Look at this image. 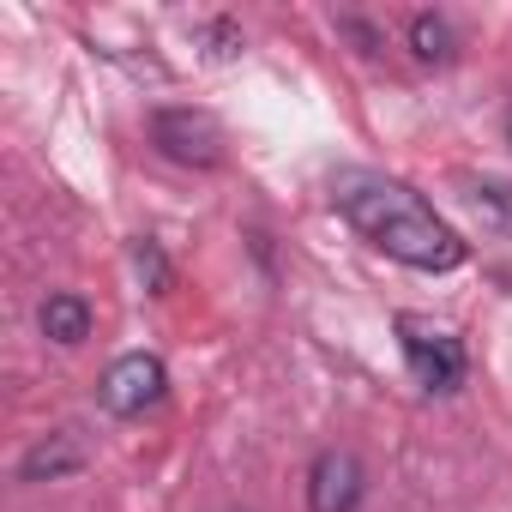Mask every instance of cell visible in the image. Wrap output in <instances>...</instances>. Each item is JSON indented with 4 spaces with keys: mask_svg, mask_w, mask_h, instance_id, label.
<instances>
[{
    "mask_svg": "<svg viewBox=\"0 0 512 512\" xmlns=\"http://www.w3.org/2000/svg\"><path fill=\"white\" fill-rule=\"evenodd\" d=\"M332 205L356 223L362 241H374L386 260L410 272H458L464 266V235L398 175L380 169H338L332 175Z\"/></svg>",
    "mask_w": 512,
    "mask_h": 512,
    "instance_id": "1",
    "label": "cell"
},
{
    "mask_svg": "<svg viewBox=\"0 0 512 512\" xmlns=\"http://www.w3.org/2000/svg\"><path fill=\"white\" fill-rule=\"evenodd\" d=\"M398 344H404V362H410V374H416L422 392H458V380H464V344L446 326H434L422 314H398Z\"/></svg>",
    "mask_w": 512,
    "mask_h": 512,
    "instance_id": "2",
    "label": "cell"
},
{
    "mask_svg": "<svg viewBox=\"0 0 512 512\" xmlns=\"http://www.w3.org/2000/svg\"><path fill=\"white\" fill-rule=\"evenodd\" d=\"M151 139L181 169H217L223 163V127L205 109H157L151 115Z\"/></svg>",
    "mask_w": 512,
    "mask_h": 512,
    "instance_id": "3",
    "label": "cell"
},
{
    "mask_svg": "<svg viewBox=\"0 0 512 512\" xmlns=\"http://www.w3.org/2000/svg\"><path fill=\"white\" fill-rule=\"evenodd\" d=\"M169 392V368L151 356V350H127L109 362V374L97 380V398L109 416H145L151 404H163Z\"/></svg>",
    "mask_w": 512,
    "mask_h": 512,
    "instance_id": "4",
    "label": "cell"
},
{
    "mask_svg": "<svg viewBox=\"0 0 512 512\" xmlns=\"http://www.w3.org/2000/svg\"><path fill=\"white\" fill-rule=\"evenodd\" d=\"M362 458L344 452V446H326L314 464H308V512H356L362 506Z\"/></svg>",
    "mask_w": 512,
    "mask_h": 512,
    "instance_id": "5",
    "label": "cell"
},
{
    "mask_svg": "<svg viewBox=\"0 0 512 512\" xmlns=\"http://www.w3.org/2000/svg\"><path fill=\"white\" fill-rule=\"evenodd\" d=\"M85 464V446L61 428V434H43L25 458H19V482H61V476H73Z\"/></svg>",
    "mask_w": 512,
    "mask_h": 512,
    "instance_id": "6",
    "label": "cell"
},
{
    "mask_svg": "<svg viewBox=\"0 0 512 512\" xmlns=\"http://www.w3.org/2000/svg\"><path fill=\"white\" fill-rule=\"evenodd\" d=\"M37 320H43V338L67 344V350L91 338V302H85V296H49Z\"/></svg>",
    "mask_w": 512,
    "mask_h": 512,
    "instance_id": "7",
    "label": "cell"
},
{
    "mask_svg": "<svg viewBox=\"0 0 512 512\" xmlns=\"http://www.w3.org/2000/svg\"><path fill=\"white\" fill-rule=\"evenodd\" d=\"M410 49H416V61L446 67L452 49H458V37H452V25H446L440 13H416V19H410Z\"/></svg>",
    "mask_w": 512,
    "mask_h": 512,
    "instance_id": "8",
    "label": "cell"
},
{
    "mask_svg": "<svg viewBox=\"0 0 512 512\" xmlns=\"http://www.w3.org/2000/svg\"><path fill=\"white\" fill-rule=\"evenodd\" d=\"M464 187H470V199H476L482 211H494V217L512 229V181H500V175H464Z\"/></svg>",
    "mask_w": 512,
    "mask_h": 512,
    "instance_id": "9",
    "label": "cell"
},
{
    "mask_svg": "<svg viewBox=\"0 0 512 512\" xmlns=\"http://www.w3.org/2000/svg\"><path fill=\"white\" fill-rule=\"evenodd\" d=\"M133 272L145 278L151 296H169V284H175V272H169V260H163L157 241H133Z\"/></svg>",
    "mask_w": 512,
    "mask_h": 512,
    "instance_id": "10",
    "label": "cell"
},
{
    "mask_svg": "<svg viewBox=\"0 0 512 512\" xmlns=\"http://www.w3.org/2000/svg\"><path fill=\"white\" fill-rule=\"evenodd\" d=\"M506 133H512V121H506Z\"/></svg>",
    "mask_w": 512,
    "mask_h": 512,
    "instance_id": "11",
    "label": "cell"
}]
</instances>
